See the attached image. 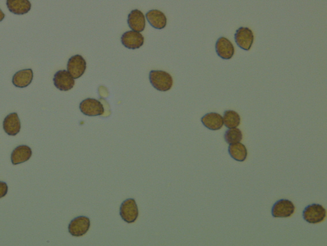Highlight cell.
Returning <instances> with one entry per match:
<instances>
[{
	"instance_id": "obj_1",
	"label": "cell",
	"mask_w": 327,
	"mask_h": 246,
	"mask_svg": "<svg viewBox=\"0 0 327 246\" xmlns=\"http://www.w3.org/2000/svg\"><path fill=\"white\" fill-rule=\"evenodd\" d=\"M150 83L155 89L161 92H166L171 89L173 84L170 74L163 71H151L150 72Z\"/></svg>"
},
{
	"instance_id": "obj_2",
	"label": "cell",
	"mask_w": 327,
	"mask_h": 246,
	"mask_svg": "<svg viewBox=\"0 0 327 246\" xmlns=\"http://www.w3.org/2000/svg\"><path fill=\"white\" fill-rule=\"evenodd\" d=\"M325 209L319 204L308 205L303 211V218L310 224H317L323 221L326 217Z\"/></svg>"
},
{
	"instance_id": "obj_3",
	"label": "cell",
	"mask_w": 327,
	"mask_h": 246,
	"mask_svg": "<svg viewBox=\"0 0 327 246\" xmlns=\"http://www.w3.org/2000/svg\"><path fill=\"white\" fill-rule=\"evenodd\" d=\"M120 215L121 219L126 223H135L139 215L136 201L130 198L124 201L120 206Z\"/></svg>"
},
{
	"instance_id": "obj_4",
	"label": "cell",
	"mask_w": 327,
	"mask_h": 246,
	"mask_svg": "<svg viewBox=\"0 0 327 246\" xmlns=\"http://www.w3.org/2000/svg\"><path fill=\"white\" fill-rule=\"evenodd\" d=\"M294 204L288 200H280L274 204L272 215L276 218H286L292 216L295 212Z\"/></svg>"
},
{
	"instance_id": "obj_5",
	"label": "cell",
	"mask_w": 327,
	"mask_h": 246,
	"mask_svg": "<svg viewBox=\"0 0 327 246\" xmlns=\"http://www.w3.org/2000/svg\"><path fill=\"white\" fill-rule=\"evenodd\" d=\"M80 109L84 115L90 117L101 116L104 113L103 105L97 100L87 99L81 102Z\"/></svg>"
},
{
	"instance_id": "obj_6",
	"label": "cell",
	"mask_w": 327,
	"mask_h": 246,
	"mask_svg": "<svg viewBox=\"0 0 327 246\" xmlns=\"http://www.w3.org/2000/svg\"><path fill=\"white\" fill-rule=\"evenodd\" d=\"M90 227V220L87 217L79 216L69 224V232L72 236H81L88 232Z\"/></svg>"
},
{
	"instance_id": "obj_7",
	"label": "cell",
	"mask_w": 327,
	"mask_h": 246,
	"mask_svg": "<svg viewBox=\"0 0 327 246\" xmlns=\"http://www.w3.org/2000/svg\"><path fill=\"white\" fill-rule=\"evenodd\" d=\"M254 39L252 31L247 27L238 28L235 34V42L238 46L245 51H249L251 48Z\"/></svg>"
},
{
	"instance_id": "obj_8",
	"label": "cell",
	"mask_w": 327,
	"mask_h": 246,
	"mask_svg": "<svg viewBox=\"0 0 327 246\" xmlns=\"http://www.w3.org/2000/svg\"><path fill=\"white\" fill-rule=\"evenodd\" d=\"M87 69V62L80 55L73 56L68 63V71L74 79H78L83 75Z\"/></svg>"
},
{
	"instance_id": "obj_9",
	"label": "cell",
	"mask_w": 327,
	"mask_h": 246,
	"mask_svg": "<svg viewBox=\"0 0 327 246\" xmlns=\"http://www.w3.org/2000/svg\"><path fill=\"white\" fill-rule=\"evenodd\" d=\"M54 84L61 91H68L75 85V79L66 70L57 71L53 78Z\"/></svg>"
},
{
	"instance_id": "obj_10",
	"label": "cell",
	"mask_w": 327,
	"mask_h": 246,
	"mask_svg": "<svg viewBox=\"0 0 327 246\" xmlns=\"http://www.w3.org/2000/svg\"><path fill=\"white\" fill-rule=\"evenodd\" d=\"M121 43L126 48L139 49L144 44V37L142 33L136 31H128L124 33L121 38Z\"/></svg>"
},
{
	"instance_id": "obj_11",
	"label": "cell",
	"mask_w": 327,
	"mask_h": 246,
	"mask_svg": "<svg viewBox=\"0 0 327 246\" xmlns=\"http://www.w3.org/2000/svg\"><path fill=\"white\" fill-rule=\"evenodd\" d=\"M217 56L224 60H230L235 54V47L230 40L224 37L219 38L216 44Z\"/></svg>"
},
{
	"instance_id": "obj_12",
	"label": "cell",
	"mask_w": 327,
	"mask_h": 246,
	"mask_svg": "<svg viewBox=\"0 0 327 246\" xmlns=\"http://www.w3.org/2000/svg\"><path fill=\"white\" fill-rule=\"evenodd\" d=\"M127 22L130 29L138 32H143L146 26L144 14L138 9L131 11L128 14Z\"/></svg>"
},
{
	"instance_id": "obj_13",
	"label": "cell",
	"mask_w": 327,
	"mask_h": 246,
	"mask_svg": "<svg viewBox=\"0 0 327 246\" xmlns=\"http://www.w3.org/2000/svg\"><path fill=\"white\" fill-rule=\"evenodd\" d=\"M4 130L7 135L15 136L21 130V122L18 114L16 112L9 114L5 118L3 123Z\"/></svg>"
},
{
	"instance_id": "obj_14",
	"label": "cell",
	"mask_w": 327,
	"mask_h": 246,
	"mask_svg": "<svg viewBox=\"0 0 327 246\" xmlns=\"http://www.w3.org/2000/svg\"><path fill=\"white\" fill-rule=\"evenodd\" d=\"M202 123L209 130H220L224 125L223 118L216 112H211L202 117Z\"/></svg>"
},
{
	"instance_id": "obj_15",
	"label": "cell",
	"mask_w": 327,
	"mask_h": 246,
	"mask_svg": "<svg viewBox=\"0 0 327 246\" xmlns=\"http://www.w3.org/2000/svg\"><path fill=\"white\" fill-rule=\"evenodd\" d=\"M7 6L11 13L23 15L29 13L32 4L29 0H7Z\"/></svg>"
},
{
	"instance_id": "obj_16",
	"label": "cell",
	"mask_w": 327,
	"mask_h": 246,
	"mask_svg": "<svg viewBox=\"0 0 327 246\" xmlns=\"http://www.w3.org/2000/svg\"><path fill=\"white\" fill-rule=\"evenodd\" d=\"M32 149L28 145H21L14 150L11 154V162L13 165H18L28 161L32 157Z\"/></svg>"
},
{
	"instance_id": "obj_17",
	"label": "cell",
	"mask_w": 327,
	"mask_h": 246,
	"mask_svg": "<svg viewBox=\"0 0 327 246\" xmlns=\"http://www.w3.org/2000/svg\"><path fill=\"white\" fill-rule=\"evenodd\" d=\"M33 78L32 69H23L17 72L13 78V83L18 88H25L32 83Z\"/></svg>"
},
{
	"instance_id": "obj_18",
	"label": "cell",
	"mask_w": 327,
	"mask_h": 246,
	"mask_svg": "<svg viewBox=\"0 0 327 246\" xmlns=\"http://www.w3.org/2000/svg\"><path fill=\"white\" fill-rule=\"evenodd\" d=\"M150 25L156 29L161 30L166 27L167 18L163 13L158 10H151L146 14Z\"/></svg>"
},
{
	"instance_id": "obj_19",
	"label": "cell",
	"mask_w": 327,
	"mask_h": 246,
	"mask_svg": "<svg viewBox=\"0 0 327 246\" xmlns=\"http://www.w3.org/2000/svg\"><path fill=\"white\" fill-rule=\"evenodd\" d=\"M228 153L230 157L236 161L242 162L247 159V148L240 142L230 144L228 147Z\"/></svg>"
},
{
	"instance_id": "obj_20",
	"label": "cell",
	"mask_w": 327,
	"mask_h": 246,
	"mask_svg": "<svg viewBox=\"0 0 327 246\" xmlns=\"http://www.w3.org/2000/svg\"><path fill=\"white\" fill-rule=\"evenodd\" d=\"M223 118L224 125L228 128H237L240 125L241 119L239 114L234 111L224 112Z\"/></svg>"
},
{
	"instance_id": "obj_21",
	"label": "cell",
	"mask_w": 327,
	"mask_h": 246,
	"mask_svg": "<svg viewBox=\"0 0 327 246\" xmlns=\"http://www.w3.org/2000/svg\"><path fill=\"white\" fill-rule=\"evenodd\" d=\"M224 140L229 144L240 142L243 138L242 131L237 128L228 129L224 133Z\"/></svg>"
},
{
	"instance_id": "obj_22",
	"label": "cell",
	"mask_w": 327,
	"mask_h": 246,
	"mask_svg": "<svg viewBox=\"0 0 327 246\" xmlns=\"http://www.w3.org/2000/svg\"><path fill=\"white\" fill-rule=\"evenodd\" d=\"M8 192V185L6 182L0 181V199L6 196Z\"/></svg>"
},
{
	"instance_id": "obj_23",
	"label": "cell",
	"mask_w": 327,
	"mask_h": 246,
	"mask_svg": "<svg viewBox=\"0 0 327 246\" xmlns=\"http://www.w3.org/2000/svg\"><path fill=\"white\" fill-rule=\"evenodd\" d=\"M5 16H6V15H5L3 11H2L1 9H0V22L4 20Z\"/></svg>"
}]
</instances>
